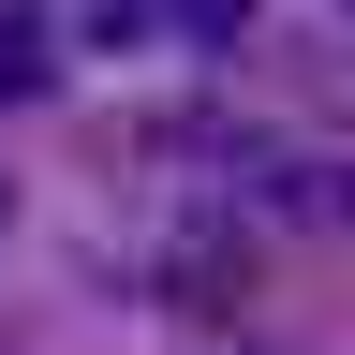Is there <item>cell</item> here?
Listing matches in <instances>:
<instances>
[{
	"instance_id": "6da1fadb",
	"label": "cell",
	"mask_w": 355,
	"mask_h": 355,
	"mask_svg": "<svg viewBox=\"0 0 355 355\" xmlns=\"http://www.w3.org/2000/svg\"><path fill=\"white\" fill-rule=\"evenodd\" d=\"M44 60H60V30H44V0H0V104H30Z\"/></svg>"
},
{
	"instance_id": "7a4b0ae2",
	"label": "cell",
	"mask_w": 355,
	"mask_h": 355,
	"mask_svg": "<svg viewBox=\"0 0 355 355\" xmlns=\"http://www.w3.org/2000/svg\"><path fill=\"white\" fill-rule=\"evenodd\" d=\"M0 207H15V193H0Z\"/></svg>"
}]
</instances>
